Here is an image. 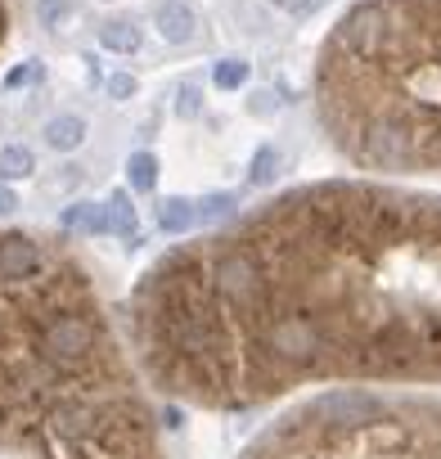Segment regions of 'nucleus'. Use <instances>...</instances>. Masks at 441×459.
I'll use <instances>...</instances> for the list:
<instances>
[{"instance_id":"nucleus-1","label":"nucleus","mask_w":441,"mask_h":459,"mask_svg":"<svg viewBox=\"0 0 441 459\" xmlns=\"http://www.w3.org/2000/svg\"><path fill=\"white\" fill-rule=\"evenodd\" d=\"M153 401L253 414L307 392H441V189L324 176L153 257L117 307Z\"/></svg>"},{"instance_id":"nucleus-11","label":"nucleus","mask_w":441,"mask_h":459,"mask_svg":"<svg viewBox=\"0 0 441 459\" xmlns=\"http://www.w3.org/2000/svg\"><path fill=\"white\" fill-rule=\"evenodd\" d=\"M104 216H108V235H131L135 230V207H131L126 194H113L104 203Z\"/></svg>"},{"instance_id":"nucleus-2","label":"nucleus","mask_w":441,"mask_h":459,"mask_svg":"<svg viewBox=\"0 0 441 459\" xmlns=\"http://www.w3.org/2000/svg\"><path fill=\"white\" fill-rule=\"evenodd\" d=\"M0 455L167 459L95 266L23 225H0Z\"/></svg>"},{"instance_id":"nucleus-8","label":"nucleus","mask_w":441,"mask_h":459,"mask_svg":"<svg viewBox=\"0 0 441 459\" xmlns=\"http://www.w3.org/2000/svg\"><path fill=\"white\" fill-rule=\"evenodd\" d=\"M37 171V153L28 144H5L0 149V180H28Z\"/></svg>"},{"instance_id":"nucleus-5","label":"nucleus","mask_w":441,"mask_h":459,"mask_svg":"<svg viewBox=\"0 0 441 459\" xmlns=\"http://www.w3.org/2000/svg\"><path fill=\"white\" fill-rule=\"evenodd\" d=\"M153 28L171 46H194L203 41V19L189 0H153Z\"/></svg>"},{"instance_id":"nucleus-3","label":"nucleus","mask_w":441,"mask_h":459,"mask_svg":"<svg viewBox=\"0 0 441 459\" xmlns=\"http://www.w3.org/2000/svg\"><path fill=\"white\" fill-rule=\"evenodd\" d=\"M311 100L351 171L441 189V0H356L320 41Z\"/></svg>"},{"instance_id":"nucleus-7","label":"nucleus","mask_w":441,"mask_h":459,"mask_svg":"<svg viewBox=\"0 0 441 459\" xmlns=\"http://www.w3.org/2000/svg\"><path fill=\"white\" fill-rule=\"evenodd\" d=\"M99 46L113 50V55H135V50L144 46V32H140L131 19H108V23L99 28Z\"/></svg>"},{"instance_id":"nucleus-17","label":"nucleus","mask_w":441,"mask_h":459,"mask_svg":"<svg viewBox=\"0 0 441 459\" xmlns=\"http://www.w3.org/2000/svg\"><path fill=\"white\" fill-rule=\"evenodd\" d=\"M108 95H113V100H126V95H135V77H126V73H117V77L108 82Z\"/></svg>"},{"instance_id":"nucleus-15","label":"nucleus","mask_w":441,"mask_h":459,"mask_svg":"<svg viewBox=\"0 0 441 459\" xmlns=\"http://www.w3.org/2000/svg\"><path fill=\"white\" fill-rule=\"evenodd\" d=\"M275 5H280L284 14H293V19H311V14L324 5V0H275Z\"/></svg>"},{"instance_id":"nucleus-16","label":"nucleus","mask_w":441,"mask_h":459,"mask_svg":"<svg viewBox=\"0 0 441 459\" xmlns=\"http://www.w3.org/2000/svg\"><path fill=\"white\" fill-rule=\"evenodd\" d=\"M10 32H14V0H0V50L10 46Z\"/></svg>"},{"instance_id":"nucleus-10","label":"nucleus","mask_w":441,"mask_h":459,"mask_svg":"<svg viewBox=\"0 0 441 459\" xmlns=\"http://www.w3.org/2000/svg\"><path fill=\"white\" fill-rule=\"evenodd\" d=\"M68 230H77V235H108V216H104V203H77L64 221Z\"/></svg>"},{"instance_id":"nucleus-18","label":"nucleus","mask_w":441,"mask_h":459,"mask_svg":"<svg viewBox=\"0 0 441 459\" xmlns=\"http://www.w3.org/2000/svg\"><path fill=\"white\" fill-rule=\"evenodd\" d=\"M59 459H113V455H59Z\"/></svg>"},{"instance_id":"nucleus-12","label":"nucleus","mask_w":441,"mask_h":459,"mask_svg":"<svg viewBox=\"0 0 441 459\" xmlns=\"http://www.w3.org/2000/svg\"><path fill=\"white\" fill-rule=\"evenodd\" d=\"M126 171H131V185H135L140 194H149V189L158 185V158H153V153H135V158L126 162Z\"/></svg>"},{"instance_id":"nucleus-13","label":"nucleus","mask_w":441,"mask_h":459,"mask_svg":"<svg viewBox=\"0 0 441 459\" xmlns=\"http://www.w3.org/2000/svg\"><path fill=\"white\" fill-rule=\"evenodd\" d=\"M212 82H216L220 91H235V86H244V82H248V64H244V59H226V64H216V68H212Z\"/></svg>"},{"instance_id":"nucleus-14","label":"nucleus","mask_w":441,"mask_h":459,"mask_svg":"<svg viewBox=\"0 0 441 459\" xmlns=\"http://www.w3.org/2000/svg\"><path fill=\"white\" fill-rule=\"evenodd\" d=\"M73 10H77L73 0H41V23H46V28H59Z\"/></svg>"},{"instance_id":"nucleus-9","label":"nucleus","mask_w":441,"mask_h":459,"mask_svg":"<svg viewBox=\"0 0 441 459\" xmlns=\"http://www.w3.org/2000/svg\"><path fill=\"white\" fill-rule=\"evenodd\" d=\"M194 203H185V198H167L162 207H158V225L167 230V235H176V239H185L189 235V225H194Z\"/></svg>"},{"instance_id":"nucleus-4","label":"nucleus","mask_w":441,"mask_h":459,"mask_svg":"<svg viewBox=\"0 0 441 459\" xmlns=\"http://www.w3.org/2000/svg\"><path fill=\"white\" fill-rule=\"evenodd\" d=\"M239 459H441V392H307L271 414Z\"/></svg>"},{"instance_id":"nucleus-6","label":"nucleus","mask_w":441,"mask_h":459,"mask_svg":"<svg viewBox=\"0 0 441 459\" xmlns=\"http://www.w3.org/2000/svg\"><path fill=\"white\" fill-rule=\"evenodd\" d=\"M82 140H86V117L59 113V117L46 122V144H50L55 153H73V149H82Z\"/></svg>"}]
</instances>
